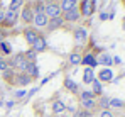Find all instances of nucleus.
Wrapping results in <instances>:
<instances>
[{
    "label": "nucleus",
    "mask_w": 125,
    "mask_h": 117,
    "mask_svg": "<svg viewBox=\"0 0 125 117\" xmlns=\"http://www.w3.org/2000/svg\"><path fill=\"white\" fill-rule=\"evenodd\" d=\"M61 17H62L64 22H76V20L81 17V14H80V9H78V7H74V9H69V10L62 12Z\"/></svg>",
    "instance_id": "5"
},
{
    "label": "nucleus",
    "mask_w": 125,
    "mask_h": 117,
    "mask_svg": "<svg viewBox=\"0 0 125 117\" xmlns=\"http://www.w3.org/2000/svg\"><path fill=\"white\" fill-rule=\"evenodd\" d=\"M17 19H19V12L17 10H5V17H3V24L5 27H14L17 24Z\"/></svg>",
    "instance_id": "3"
},
{
    "label": "nucleus",
    "mask_w": 125,
    "mask_h": 117,
    "mask_svg": "<svg viewBox=\"0 0 125 117\" xmlns=\"http://www.w3.org/2000/svg\"><path fill=\"white\" fill-rule=\"evenodd\" d=\"M91 85H93V90H91L93 95H102V92H103V88H102V81L95 78V80L91 81Z\"/></svg>",
    "instance_id": "20"
},
{
    "label": "nucleus",
    "mask_w": 125,
    "mask_h": 117,
    "mask_svg": "<svg viewBox=\"0 0 125 117\" xmlns=\"http://www.w3.org/2000/svg\"><path fill=\"white\" fill-rule=\"evenodd\" d=\"M22 97H25V90H17L15 92V98H22Z\"/></svg>",
    "instance_id": "35"
},
{
    "label": "nucleus",
    "mask_w": 125,
    "mask_h": 117,
    "mask_svg": "<svg viewBox=\"0 0 125 117\" xmlns=\"http://www.w3.org/2000/svg\"><path fill=\"white\" fill-rule=\"evenodd\" d=\"M81 65L88 66V68H95V66L98 65V61H96V56H95V54H91V53L84 54L83 58H81Z\"/></svg>",
    "instance_id": "9"
},
{
    "label": "nucleus",
    "mask_w": 125,
    "mask_h": 117,
    "mask_svg": "<svg viewBox=\"0 0 125 117\" xmlns=\"http://www.w3.org/2000/svg\"><path fill=\"white\" fill-rule=\"evenodd\" d=\"M95 12V0H83L80 5V14L83 17H90Z\"/></svg>",
    "instance_id": "4"
},
{
    "label": "nucleus",
    "mask_w": 125,
    "mask_h": 117,
    "mask_svg": "<svg viewBox=\"0 0 125 117\" xmlns=\"http://www.w3.org/2000/svg\"><path fill=\"white\" fill-rule=\"evenodd\" d=\"M46 48H47V42H46V39L39 34V38L36 39L34 44H32V51H36V53H42V51H46Z\"/></svg>",
    "instance_id": "8"
},
{
    "label": "nucleus",
    "mask_w": 125,
    "mask_h": 117,
    "mask_svg": "<svg viewBox=\"0 0 125 117\" xmlns=\"http://www.w3.org/2000/svg\"><path fill=\"white\" fill-rule=\"evenodd\" d=\"M86 39H88V31L84 27H78L74 31V44L76 46H83L86 42Z\"/></svg>",
    "instance_id": "6"
},
{
    "label": "nucleus",
    "mask_w": 125,
    "mask_h": 117,
    "mask_svg": "<svg viewBox=\"0 0 125 117\" xmlns=\"http://www.w3.org/2000/svg\"><path fill=\"white\" fill-rule=\"evenodd\" d=\"M3 17H5V10H3V7H2V3H0V26L3 24Z\"/></svg>",
    "instance_id": "34"
},
{
    "label": "nucleus",
    "mask_w": 125,
    "mask_h": 117,
    "mask_svg": "<svg viewBox=\"0 0 125 117\" xmlns=\"http://www.w3.org/2000/svg\"><path fill=\"white\" fill-rule=\"evenodd\" d=\"M96 61H98V65H105V66H112L113 65V58L110 54H102L100 58H96Z\"/></svg>",
    "instance_id": "18"
},
{
    "label": "nucleus",
    "mask_w": 125,
    "mask_h": 117,
    "mask_svg": "<svg viewBox=\"0 0 125 117\" xmlns=\"http://www.w3.org/2000/svg\"><path fill=\"white\" fill-rule=\"evenodd\" d=\"M95 80V71H93V68H84L83 71V83H86V85H90L91 81Z\"/></svg>",
    "instance_id": "13"
},
{
    "label": "nucleus",
    "mask_w": 125,
    "mask_h": 117,
    "mask_svg": "<svg viewBox=\"0 0 125 117\" xmlns=\"http://www.w3.org/2000/svg\"><path fill=\"white\" fill-rule=\"evenodd\" d=\"M44 3H42L41 0H37L34 5H32V10H34V14H44Z\"/></svg>",
    "instance_id": "25"
},
{
    "label": "nucleus",
    "mask_w": 125,
    "mask_h": 117,
    "mask_svg": "<svg viewBox=\"0 0 125 117\" xmlns=\"http://www.w3.org/2000/svg\"><path fill=\"white\" fill-rule=\"evenodd\" d=\"M64 87H66V88H68L69 92H76V90H78L76 83H74V81H73L71 78H66V80H64Z\"/></svg>",
    "instance_id": "24"
},
{
    "label": "nucleus",
    "mask_w": 125,
    "mask_h": 117,
    "mask_svg": "<svg viewBox=\"0 0 125 117\" xmlns=\"http://www.w3.org/2000/svg\"><path fill=\"white\" fill-rule=\"evenodd\" d=\"M44 14H46L47 19H54V17H61L62 10H61V7H59V3L51 2V3H47L44 7Z\"/></svg>",
    "instance_id": "2"
},
{
    "label": "nucleus",
    "mask_w": 125,
    "mask_h": 117,
    "mask_svg": "<svg viewBox=\"0 0 125 117\" xmlns=\"http://www.w3.org/2000/svg\"><path fill=\"white\" fill-rule=\"evenodd\" d=\"M76 3H78V0H62L61 3H59V7H61L62 12H66V10H69V9H74Z\"/></svg>",
    "instance_id": "17"
},
{
    "label": "nucleus",
    "mask_w": 125,
    "mask_h": 117,
    "mask_svg": "<svg viewBox=\"0 0 125 117\" xmlns=\"http://www.w3.org/2000/svg\"><path fill=\"white\" fill-rule=\"evenodd\" d=\"M62 17H54V19H49V22H47V29L49 31H54V29H59L62 26Z\"/></svg>",
    "instance_id": "14"
},
{
    "label": "nucleus",
    "mask_w": 125,
    "mask_h": 117,
    "mask_svg": "<svg viewBox=\"0 0 125 117\" xmlns=\"http://www.w3.org/2000/svg\"><path fill=\"white\" fill-rule=\"evenodd\" d=\"M10 66H9V63L5 61V59H0V71H7Z\"/></svg>",
    "instance_id": "30"
},
{
    "label": "nucleus",
    "mask_w": 125,
    "mask_h": 117,
    "mask_svg": "<svg viewBox=\"0 0 125 117\" xmlns=\"http://www.w3.org/2000/svg\"><path fill=\"white\" fill-rule=\"evenodd\" d=\"M22 3H24V0H10L9 9L10 10H19V7H22Z\"/></svg>",
    "instance_id": "27"
},
{
    "label": "nucleus",
    "mask_w": 125,
    "mask_h": 117,
    "mask_svg": "<svg viewBox=\"0 0 125 117\" xmlns=\"http://www.w3.org/2000/svg\"><path fill=\"white\" fill-rule=\"evenodd\" d=\"M36 54H37V53H36V51H32V49H31V51H27V53H25V54H24V56H25V58L29 59V61H36Z\"/></svg>",
    "instance_id": "29"
},
{
    "label": "nucleus",
    "mask_w": 125,
    "mask_h": 117,
    "mask_svg": "<svg viewBox=\"0 0 125 117\" xmlns=\"http://www.w3.org/2000/svg\"><path fill=\"white\" fill-rule=\"evenodd\" d=\"M100 105H102V110H103V109H110V98L102 97L100 98Z\"/></svg>",
    "instance_id": "28"
},
{
    "label": "nucleus",
    "mask_w": 125,
    "mask_h": 117,
    "mask_svg": "<svg viewBox=\"0 0 125 117\" xmlns=\"http://www.w3.org/2000/svg\"><path fill=\"white\" fill-rule=\"evenodd\" d=\"M81 107H83V110H93L95 107H96V100L95 98H84V100H81Z\"/></svg>",
    "instance_id": "15"
},
{
    "label": "nucleus",
    "mask_w": 125,
    "mask_h": 117,
    "mask_svg": "<svg viewBox=\"0 0 125 117\" xmlns=\"http://www.w3.org/2000/svg\"><path fill=\"white\" fill-rule=\"evenodd\" d=\"M24 38H25V41H27L31 46H32V44H34V41L39 38V34H37V31H36V29H29V27H27V29L24 31Z\"/></svg>",
    "instance_id": "11"
},
{
    "label": "nucleus",
    "mask_w": 125,
    "mask_h": 117,
    "mask_svg": "<svg viewBox=\"0 0 125 117\" xmlns=\"http://www.w3.org/2000/svg\"><path fill=\"white\" fill-rule=\"evenodd\" d=\"M0 53L5 54V56L12 53V48H10V44H9L7 41H2V42H0Z\"/></svg>",
    "instance_id": "23"
},
{
    "label": "nucleus",
    "mask_w": 125,
    "mask_h": 117,
    "mask_svg": "<svg viewBox=\"0 0 125 117\" xmlns=\"http://www.w3.org/2000/svg\"><path fill=\"white\" fill-rule=\"evenodd\" d=\"M100 117H113V114H112L110 109H103V110L100 112Z\"/></svg>",
    "instance_id": "31"
},
{
    "label": "nucleus",
    "mask_w": 125,
    "mask_h": 117,
    "mask_svg": "<svg viewBox=\"0 0 125 117\" xmlns=\"http://www.w3.org/2000/svg\"><path fill=\"white\" fill-rule=\"evenodd\" d=\"M32 22H34V26H36V27H47L49 19L46 17V14H34Z\"/></svg>",
    "instance_id": "10"
},
{
    "label": "nucleus",
    "mask_w": 125,
    "mask_h": 117,
    "mask_svg": "<svg viewBox=\"0 0 125 117\" xmlns=\"http://www.w3.org/2000/svg\"><path fill=\"white\" fill-rule=\"evenodd\" d=\"M31 80H32V78L29 77L27 73H21V75H17V78H15V81H17L19 85H29Z\"/></svg>",
    "instance_id": "21"
},
{
    "label": "nucleus",
    "mask_w": 125,
    "mask_h": 117,
    "mask_svg": "<svg viewBox=\"0 0 125 117\" xmlns=\"http://www.w3.org/2000/svg\"><path fill=\"white\" fill-rule=\"evenodd\" d=\"M98 80H100V81H105V83L112 81V80H113V71H112L110 68H103V70L98 73Z\"/></svg>",
    "instance_id": "12"
},
{
    "label": "nucleus",
    "mask_w": 125,
    "mask_h": 117,
    "mask_svg": "<svg viewBox=\"0 0 125 117\" xmlns=\"http://www.w3.org/2000/svg\"><path fill=\"white\" fill-rule=\"evenodd\" d=\"M125 104L124 100H120V98H110V107L112 109H122Z\"/></svg>",
    "instance_id": "26"
},
{
    "label": "nucleus",
    "mask_w": 125,
    "mask_h": 117,
    "mask_svg": "<svg viewBox=\"0 0 125 117\" xmlns=\"http://www.w3.org/2000/svg\"><path fill=\"white\" fill-rule=\"evenodd\" d=\"M84 98H95L93 92H81V100H84Z\"/></svg>",
    "instance_id": "32"
},
{
    "label": "nucleus",
    "mask_w": 125,
    "mask_h": 117,
    "mask_svg": "<svg viewBox=\"0 0 125 117\" xmlns=\"http://www.w3.org/2000/svg\"><path fill=\"white\" fill-rule=\"evenodd\" d=\"M64 110H66V105L62 104L61 100L52 102V112H54V114H61V112H64Z\"/></svg>",
    "instance_id": "19"
},
{
    "label": "nucleus",
    "mask_w": 125,
    "mask_h": 117,
    "mask_svg": "<svg viewBox=\"0 0 125 117\" xmlns=\"http://www.w3.org/2000/svg\"><path fill=\"white\" fill-rule=\"evenodd\" d=\"M2 41H3V31L0 29V42H2Z\"/></svg>",
    "instance_id": "36"
},
{
    "label": "nucleus",
    "mask_w": 125,
    "mask_h": 117,
    "mask_svg": "<svg viewBox=\"0 0 125 117\" xmlns=\"http://www.w3.org/2000/svg\"><path fill=\"white\" fill-rule=\"evenodd\" d=\"M9 66H10V68H17L21 73H25V71H27V66H29V59L25 58L24 54H17L15 58L9 63Z\"/></svg>",
    "instance_id": "1"
},
{
    "label": "nucleus",
    "mask_w": 125,
    "mask_h": 117,
    "mask_svg": "<svg viewBox=\"0 0 125 117\" xmlns=\"http://www.w3.org/2000/svg\"><path fill=\"white\" fill-rule=\"evenodd\" d=\"M81 58H83V56H81L80 53H76V51L71 53V54H69V65H74V66H76V65H81Z\"/></svg>",
    "instance_id": "22"
},
{
    "label": "nucleus",
    "mask_w": 125,
    "mask_h": 117,
    "mask_svg": "<svg viewBox=\"0 0 125 117\" xmlns=\"http://www.w3.org/2000/svg\"><path fill=\"white\" fill-rule=\"evenodd\" d=\"M22 20L25 22V24H31L32 22V19H34V10H32V5H25L24 9H22V14H21Z\"/></svg>",
    "instance_id": "7"
},
{
    "label": "nucleus",
    "mask_w": 125,
    "mask_h": 117,
    "mask_svg": "<svg viewBox=\"0 0 125 117\" xmlns=\"http://www.w3.org/2000/svg\"><path fill=\"white\" fill-rule=\"evenodd\" d=\"M25 73L31 78H36L39 75V70H37V66H36V61H29V66H27V71H25Z\"/></svg>",
    "instance_id": "16"
},
{
    "label": "nucleus",
    "mask_w": 125,
    "mask_h": 117,
    "mask_svg": "<svg viewBox=\"0 0 125 117\" xmlns=\"http://www.w3.org/2000/svg\"><path fill=\"white\" fill-rule=\"evenodd\" d=\"M90 116H91V112H88V110H81L76 114V117H90Z\"/></svg>",
    "instance_id": "33"
},
{
    "label": "nucleus",
    "mask_w": 125,
    "mask_h": 117,
    "mask_svg": "<svg viewBox=\"0 0 125 117\" xmlns=\"http://www.w3.org/2000/svg\"><path fill=\"white\" fill-rule=\"evenodd\" d=\"M122 2H124V3H125V0H122Z\"/></svg>",
    "instance_id": "37"
}]
</instances>
